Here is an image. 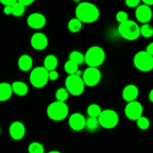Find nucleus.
<instances>
[{"label":"nucleus","mask_w":153,"mask_h":153,"mask_svg":"<svg viewBox=\"0 0 153 153\" xmlns=\"http://www.w3.org/2000/svg\"><path fill=\"white\" fill-rule=\"evenodd\" d=\"M68 30L72 33H78L82 30V22L77 18H73L70 19L67 24Z\"/></svg>","instance_id":"21"},{"label":"nucleus","mask_w":153,"mask_h":153,"mask_svg":"<svg viewBox=\"0 0 153 153\" xmlns=\"http://www.w3.org/2000/svg\"><path fill=\"white\" fill-rule=\"evenodd\" d=\"M9 134L10 137L14 140H20L25 134V127L22 123L15 121L10 125Z\"/></svg>","instance_id":"15"},{"label":"nucleus","mask_w":153,"mask_h":153,"mask_svg":"<svg viewBox=\"0 0 153 153\" xmlns=\"http://www.w3.org/2000/svg\"><path fill=\"white\" fill-rule=\"evenodd\" d=\"M100 126L106 129L115 128L119 123V115L112 109H106L102 111L101 114L97 118Z\"/></svg>","instance_id":"8"},{"label":"nucleus","mask_w":153,"mask_h":153,"mask_svg":"<svg viewBox=\"0 0 153 153\" xmlns=\"http://www.w3.org/2000/svg\"><path fill=\"white\" fill-rule=\"evenodd\" d=\"M46 24V18L40 13H31L27 18V25L33 29H41Z\"/></svg>","instance_id":"14"},{"label":"nucleus","mask_w":153,"mask_h":153,"mask_svg":"<svg viewBox=\"0 0 153 153\" xmlns=\"http://www.w3.org/2000/svg\"><path fill=\"white\" fill-rule=\"evenodd\" d=\"M46 114L50 120L53 121H62L69 114V108L66 102L55 101L50 103L46 109Z\"/></svg>","instance_id":"4"},{"label":"nucleus","mask_w":153,"mask_h":153,"mask_svg":"<svg viewBox=\"0 0 153 153\" xmlns=\"http://www.w3.org/2000/svg\"><path fill=\"white\" fill-rule=\"evenodd\" d=\"M29 81L34 88H44L49 82V72L43 67H35L30 73Z\"/></svg>","instance_id":"6"},{"label":"nucleus","mask_w":153,"mask_h":153,"mask_svg":"<svg viewBox=\"0 0 153 153\" xmlns=\"http://www.w3.org/2000/svg\"><path fill=\"white\" fill-rule=\"evenodd\" d=\"M13 94L19 97H25L28 92V88L26 84L21 81H16L11 84Z\"/></svg>","instance_id":"18"},{"label":"nucleus","mask_w":153,"mask_h":153,"mask_svg":"<svg viewBox=\"0 0 153 153\" xmlns=\"http://www.w3.org/2000/svg\"><path fill=\"white\" fill-rule=\"evenodd\" d=\"M59 77V74L56 70L49 72V80L50 81H56Z\"/></svg>","instance_id":"33"},{"label":"nucleus","mask_w":153,"mask_h":153,"mask_svg":"<svg viewBox=\"0 0 153 153\" xmlns=\"http://www.w3.org/2000/svg\"><path fill=\"white\" fill-rule=\"evenodd\" d=\"M100 126V123L97 118L89 117L86 120L85 128L90 131H95L98 129Z\"/></svg>","instance_id":"27"},{"label":"nucleus","mask_w":153,"mask_h":153,"mask_svg":"<svg viewBox=\"0 0 153 153\" xmlns=\"http://www.w3.org/2000/svg\"><path fill=\"white\" fill-rule=\"evenodd\" d=\"M3 11L6 15L12 14V6H4Z\"/></svg>","instance_id":"37"},{"label":"nucleus","mask_w":153,"mask_h":153,"mask_svg":"<svg viewBox=\"0 0 153 153\" xmlns=\"http://www.w3.org/2000/svg\"><path fill=\"white\" fill-rule=\"evenodd\" d=\"M125 114L128 120L136 121L143 116V108L141 103L138 101L128 102L125 107Z\"/></svg>","instance_id":"10"},{"label":"nucleus","mask_w":153,"mask_h":153,"mask_svg":"<svg viewBox=\"0 0 153 153\" xmlns=\"http://www.w3.org/2000/svg\"><path fill=\"white\" fill-rule=\"evenodd\" d=\"M16 1V0H0V2L4 6H13Z\"/></svg>","instance_id":"34"},{"label":"nucleus","mask_w":153,"mask_h":153,"mask_svg":"<svg viewBox=\"0 0 153 153\" xmlns=\"http://www.w3.org/2000/svg\"><path fill=\"white\" fill-rule=\"evenodd\" d=\"M69 60L73 61L78 65H80L85 62V55L79 51H73L69 55Z\"/></svg>","instance_id":"23"},{"label":"nucleus","mask_w":153,"mask_h":153,"mask_svg":"<svg viewBox=\"0 0 153 153\" xmlns=\"http://www.w3.org/2000/svg\"><path fill=\"white\" fill-rule=\"evenodd\" d=\"M139 95V89L136 85L133 84L126 85L123 88L122 92V97L127 102L136 101Z\"/></svg>","instance_id":"16"},{"label":"nucleus","mask_w":153,"mask_h":153,"mask_svg":"<svg viewBox=\"0 0 153 153\" xmlns=\"http://www.w3.org/2000/svg\"><path fill=\"white\" fill-rule=\"evenodd\" d=\"M0 134H1V128H0Z\"/></svg>","instance_id":"41"},{"label":"nucleus","mask_w":153,"mask_h":153,"mask_svg":"<svg viewBox=\"0 0 153 153\" xmlns=\"http://www.w3.org/2000/svg\"><path fill=\"white\" fill-rule=\"evenodd\" d=\"M143 4H145V5H147L149 7H151V6L153 5V0H143Z\"/></svg>","instance_id":"38"},{"label":"nucleus","mask_w":153,"mask_h":153,"mask_svg":"<svg viewBox=\"0 0 153 153\" xmlns=\"http://www.w3.org/2000/svg\"><path fill=\"white\" fill-rule=\"evenodd\" d=\"M47 153H61L59 151H56V150H53V151H50V152H47Z\"/></svg>","instance_id":"40"},{"label":"nucleus","mask_w":153,"mask_h":153,"mask_svg":"<svg viewBox=\"0 0 153 153\" xmlns=\"http://www.w3.org/2000/svg\"><path fill=\"white\" fill-rule=\"evenodd\" d=\"M105 52L101 46H91L85 54V62L88 67L98 68L105 62Z\"/></svg>","instance_id":"2"},{"label":"nucleus","mask_w":153,"mask_h":153,"mask_svg":"<svg viewBox=\"0 0 153 153\" xmlns=\"http://www.w3.org/2000/svg\"><path fill=\"white\" fill-rule=\"evenodd\" d=\"M145 51L153 57V42L150 43L149 44H148V46H146V49Z\"/></svg>","instance_id":"36"},{"label":"nucleus","mask_w":153,"mask_h":153,"mask_svg":"<svg viewBox=\"0 0 153 153\" xmlns=\"http://www.w3.org/2000/svg\"><path fill=\"white\" fill-rule=\"evenodd\" d=\"M82 78L85 86L91 88L100 83L102 79V73L99 68L88 67L82 73Z\"/></svg>","instance_id":"9"},{"label":"nucleus","mask_w":153,"mask_h":153,"mask_svg":"<svg viewBox=\"0 0 153 153\" xmlns=\"http://www.w3.org/2000/svg\"><path fill=\"white\" fill-rule=\"evenodd\" d=\"M137 126L140 130H147L150 126V121L146 117H140L138 120H136Z\"/></svg>","instance_id":"30"},{"label":"nucleus","mask_w":153,"mask_h":153,"mask_svg":"<svg viewBox=\"0 0 153 153\" xmlns=\"http://www.w3.org/2000/svg\"><path fill=\"white\" fill-rule=\"evenodd\" d=\"M133 64L139 71L148 73L153 70V57L146 51H140L134 55Z\"/></svg>","instance_id":"5"},{"label":"nucleus","mask_w":153,"mask_h":153,"mask_svg":"<svg viewBox=\"0 0 153 153\" xmlns=\"http://www.w3.org/2000/svg\"><path fill=\"white\" fill-rule=\"evenodd\" d=\"M11 85L7 82L0 83V102H6L12 97Z\"/></svg>","instance_id":"19"},{"label":"nucleus","mask_w":153,"mask_h":153,"mask_svg":"<svg viewBox=\"0 0 153 153\" xmlns=\"http://www.w3.org/2000/svg\"><path fill=\"white\" fill-rule=\"evenodd\" d=\"M65 88L69 94L74 97H78L84 93L85 85L81 76L71 75L66 78Z\"/></svg>","instance_id":"7"},{"label":"nucleus","mask_w":153,"mask_h":153,"mask_svg":"<svg viewBox=\"0 0 153 153\" xmlns=\"http://www.w3.org/2000/svg\"><path fill=\"white\" fill-rule=\"evenodd\" d=\"M28 153H45L43 144L39 142H32L28 147Z\"/></svg>","instance_id":"28"},{"label":"nucleus","mask_w":153,"mask_h":153,"mask_svg":"<svg viewBox=\"0 0 153 153\" xmlns=\"http://www.w3.org/2000/svg\"><path fill=\"white\" fill-rule=\"evenodd\" d=\"M148 97H149V101L153 103V89L151 90L150 92L149 93V96H148Z\"/></svg>","instance_id":"39"},{"label":"nucleus","mask_w":153,"mask_h":153,"mask_svg":"<svg viewBox=\"0 0 153 153\" xmlns=\"http://www.w3.org/2000/svg\"><path fill=\"white\" fill-rule=\"evenodd\" d=\"M25 7L22 6L18 1L12 6V15L16 17L22 16L25 13Z\"/></svg>","instance_id":"29"},{"label":"nucleus","mask_w":153,"mask_h":153,"mask_svg":"<svg viewBox=\"0 0 153 153\" xmlns=\"http://www.w3.org/2000/svg\"><path fill=\"white\" fill-rule=\"evenodd\" d=\"M118 32L123 38L130 41L137 40L140 36V26L137 22L131 19L120 24Z\"/></svg>","instance_id":"3"},{"label":"nucleus","mask_w":153,"mask_h":153,"mask_svg":"<svg viewBox=\"0 0 153 153\" xmlns=\"http://www.w3.org/2000/svg\"><path fill=\"white\" fill-rule=\"evenodd\" d=\"M135 17L139 22L146 24L152 19V10L150 7L141 4L136 8Z\"/></svg>","instance_id":"11"},{"label":"nucleus","mask_w":153,"mask_h":153,"mask_svg":"<svg viewBox=\"0 0 153 153\" xmlns=\"http://www.w3.org/2000/svg\"><path fill=\"white\" fill-rule=\"evenodd\" d=\"M125 3L127 7L130 8H137L140 4V0H126Z\"/></svg>","instance_id":"32"},{"label":"nucleus","mask_w":153,"mask_h":153,"mask_svg":"<svg viewBox=\"0 0 153 153\" xmlns=\"http://www.w3.org/2000/svg\"><path fill=\"white\" fill-rule=\"evenodd\" d=\"M69 126L75 131H79L85 128L86 119L81 113H73L68 120Z\"/></svg>","instance_id":"12"},{"label":"nucleus","mask_w":153,"mask_h":153,"mask_svg":"<svg viewBox=\"0 0 153 153\" xmlns=\"http://www.w3.org/2000/svg\"><path fill=\"white\" fill-rule=\"evenodd\" d=\"M19 1V2L20 3L22 6H24L25 7H27V6L31 5V4L34 2V1H33V0H19V1Z\"/></svg>","instance_id":"35"},{"label":"nucleus","mask_w":153,"mask_h":153,"mask_svg":"<svg viewBox=\"0 0 153 153\" xmlns=\"http://www.w3.org/2000/svg\"><path fill=\"white\" fill-rule=\"evenodd\" d=\"M69 95L70 94L65 88H58L55 92V98H56L57 101L61 102H65L68 100Z\"/></svg>","instance_id":"26"},{"label":"nucleus","mask_w":153,"mask_h":153,"mask_svg":"<svg viewBox=\"0 0 153 153\" xmlns=\"http://www.w3.org/2000/svg\"><path fill=\"white\" fill-rule=\"evenodd\" d=\"M49 40L47 36L42 32H36L31 36V45L35 50H44L48 46Z\"/></svg>","instance_id":"13"},{"label":"nucleus","mask_w":153,"mask_h":153,"mask_svg":"<svg viewBox=\"0 0 153 153\" xmlns=\"http://www.w3.org/2000/svg\"><path fill=\"white\" fill-rule=\"evenodd\" d=\"M76 16L82 23H93L98 20L100 11L97 6L93 3L83 1L76 6Z\"/></svg>","instance_id":"1"},{"label":"nucleus","mask_w":153,"mask_h":153,"mask_svg":"<svg viewBox=\"0 0 153 153\" xmlns=\"http://www.w3.org/2000/svg\"><path fill=\"white\" fill-rule=\"evenodd\" d=\"M18 67L22 72L30 71L33 67L32 58L26 54L21 55L18 59Z\"/></svg>","instance_id":"17"},{"label":"nucleus","mask_w":153,"mask_h":153,"mask_svg":"<svg viewBox=\"0 0 153 153\" xmlns=\"http://www.w3.org/2000/svg\"><path fill=\"white\" fill-rule=\"evenodd\" d=\"M140 33L144 38H150L153 36V27L150 24H143L140 27Z\"/></svg>","instance_id":"25"},{"label":"nucleus","mask_w":153,"mask_h":153,"mask_svg":"<svg viewBox=\"0 0 153 153\" xmlns=\"http://www.w3.org/2000/svg\"><path fill=\"white\" fill-rule=\"evenodd\" d=\"M58 64V60L55 55H48L43 61V67L48 72L55 70Z\"/></svg>","instance_id":"20"},{"label":"nucleus","mask_w":153,"mask_h":153,"mask_svg":"<svg viewBox=\"0 0 153 153\" xmlns=\"http://www.w3.org/2000/svg\"><path fill=\"white\" fill-rule=\"evenodd\" d=\"M116 19L118 22H120V24L123 23V22H126L128 19V13L124 10H120L117 13Z\"/></svg>","instance_id":"31"},{"label":"nucleus","mask_w":153,"mask_h":153,"mask_svg":"<svg viewBox=\"0 0 153 153\" xmlns=\"http://www.w3.org/2000/svg\"><path fill=\"white\" fill-rule=\"evenodd\" d=\"M64 70L68 74V76L71 75H76L77 71L79 70V65L74 63L73 61H68L64 64Z\"/></svg>","instance_id":"24"},{"label":"nucleus","mask_w":153,"mask_h":153,"mask_svg":"<svg viewBox=\"0 0 153 153\" xmlns=\"http://www.w3.org/2000/svg\"><path fill=\"white\" fill-rule=\"evenodd\" d=\"M102 108L99 105L97 104H91L87 108V113H88L89 117L98 118L102 112Z\"/></svg>","instance_id":"22"}]
</instances>
